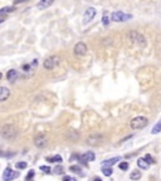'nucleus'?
Segmentation results:
<instances>
[{"mask_svg": "<svg viewBox=\"0 0 161 181\" xmlns=\"http://www.w3.org/2000/svg\"><path fill=\"white\" fill-rule=\"evenodd\" d=\"M121 160V157H112V158H108L106 160V161L102 162V167H111L113 166V165H116L117 162H119Z\"/></svg>", "mask_w": 161, "mask_h": 181, "instance_id": "f8f14e48", "label": "nucleus"}, {"mask_svg": "<svg viewBox=\"0 0 161 181\" xmlns=\"http://www.w3.org/2000/svg\"><path fill=\"white\" fill-rule=\"evenodd\" d=\"M10 97V90L7 87H0V102H4Z\"/></svg>", "mask_w": 161, "mask_h": 181, "instance_id": "9b49d317", "label": "nucleus"}, {"mask_svg": "<svg viewBox=\"0 0 161 181\" xmlns=\"http://www.w3.org/2000/svg\"><path fill=\"white\" fill-rule=\"evenodd\" d=\"M119 167H120V170H123V171H126V170L128 169V162H121V163L119 165Z\"/></svg>", "mask_w": 161, "mask_h": 181, "instance_id": "4be33fe9", "label": "nucleus"}, {"mask_svg": "<svg viewBox=\"0 0 161 181\" xmlns=\"http://www.w3.org/2000/svg\"><path fill=\"white\" fill-rule=\"evenodd\" d=\"M71 171H74V172H80L82 170H80V167L79 166H71Z\"/></svg>", "mask_w": 161, "mask_h": 181, "instance_id": "bb28decb", "label": "nucleus"}, {"mask_svg": "<svg viewBox=\"0 0 161 181\" xmlns=\"http://www.w3.org/2000/svg\"><path fill=\"white\" fill-rule=\"evenodd\" d=\"M59 64H61V58L57 57V55L48 57L47 59L44 61V68L45 69H54Z\"/></svg>", "mask_w": 161, "mask_h": 181, "instance_id": "39448f33", "label": "nucleus"}, {"mask_svg": "<svg viewBox=\"0 0 161 181\" xmlns=\"http://www.w3.org/2000/svg\"><path fill=\"white\" fill-rule=\"evenodd\" d=\"M132 15L131 14H126L123 12H113L111 14V20L112 22H117V23H121V22H127L128 19H131Z\"/></svg>", "mask_w": 161, "mask_h": 181, "instance_id": "20e7f679", "label": "nucleus"}, {"mask_svg": "<svg viewBox=\"0 0 161 181\" xmlns=\"http://www.w3.org/2000/svg\"><path fill=\"white\" fill-rule=\"evenodd\" d=\"M128 38H130V40L132 42V43H136L141 47L146 45V39H145V36L140 33H137L136 30H131L130 33H128Z\"/></svg>", "mask_w": 161, "mask_h": 181, "instance_id": "7ed1b4c3", "label": "nucleus"}, {"mask_svg": "<svg viewBox=\"0 0 161 181\" xmlns=\"http://www.w3.org/2000/svg\"><path fill=\"white\" fill-rule=\"evenodd\" d=\"M54 172H56L57 175H61V174H63V167H62V166H57V167L54 169Z\"/></svg>", "mask_w": 161, "mask_h": 181, "instance_id": "393cba45", "label": "nucleus"}, {"mask_svg": "<svg viewBox=\"0 0 161 181\" xmlns=\"http://www.w3.org/2000/svg\"><path fill=\"white\" fill-rule=\"evenodd\" d=\"M1 77H3V76H1V73H0V79H1Z\"/></svg>", "mask_w": 161, "mask_h": 181, "instance_id": "72a5a7b5", "label": "nucleus"}, {"mask_svg": "<svg viewBox=\"0 0 161 181\" xmlns=\"http://www.w3.org/2000/svg\"><path fill=\"white\" fill-rule=\"evenodd\" d=\"M137 166L140 167L141 170H146V169H149L150 163L146 161V160H145V157H141V158L137 160Z\"/></svg>", "mask_w": 161, "mask_h": 181, "instance_id": "2eb2a0df", "label": "nucleus"}, {"mask_svg": "<svg viewBox=\"0 0 161 181\" xmlns=\"http://www.w3.org/2000/svg\"><path fill=\"white\" fill-rule=\"evenodd\" d=\"M34 145L38 147V148H44L48 145V138L45 136H37L34 138Z\"/></svg>", "mask_w": 161, "mask_h": 181, "instance_id": "1a4fd4ad", "label": "nucleus"}, {"mask_svg": "<svg viewBox=\"0 0 161 181\" xmlns=\"http://www.w3.org/2000/svg\"><path fill=\"white\" fill-rule=\"evenodd\" d=\"M0 134H1V136L4 138H7V140H14V138L18 136V128L14 125L8 123V125H4L1 127Z\"/></svg>", "mask_w": 161, "mask_h": 181, "instance_id": "f257e3e1", "label": "nucleus"}, {"mask_svg": "<svg viewBox=\"0 0 161 181\" xmlns=\"http://www.w3.org/2000/svg\"><path fill=\"white\" fill-rule=\"evenodd\" d=\"M72 179L69 177V176H64V179H63V181H71Z\"/></svg>", "mask_w": 161, "mask_h": 181, "instance_id": "c756f323", "label": "nucleus"}, {"mask_svg": "<svg viewBox=\"0 0 161 181\" xmlns=\"http://www.w3.org/2000/svg\"><path fill=\"white\" fill-rule=\"evenodd\" d=\"M13 10V8H9V7H7V8H1L0 9V15H3V14H5V13H9V12H12Z\"/></svg>", "mask_w": 161, "mask_h": 181, "instance_id": "412c9836", "label": "nucleus"}, {"mask_svg": "<svg viewBox=\"0 0 161 181\" xmlns=\"http://www.w3.org/2000/svg\"><path fill=\"white\" fill-rule=\"evenodd\" d=\"M94 17H96V9L94 8H88L84 12V15H83V24H88L91 20H93Z\"/></svg>", "mask_w": 161, "mask_h": 181, "instance_id": "0eeeda50", "label": "nucleus"}, {"mask_svg": "<svg viewBox=\"0 0 161 181\" xmlns=\"http://www.w3.org/2000/svg\"><path fill=\"white\" fill-rule=\"evenodd\" d=\"M145 160H146L149 163H155V160L151 157V155H146V156H145Z\"/></svg>", "mask_w": 161, "mask_h": 181, "instance_id": "5701e85b", "label": "nucleus"}, {"mask_svg": "<svg viewBox=\"0 0 161 181\" xmlns=\"http://www.w3.org/2000/svg\"><path fill=\"white\" fill-rule=\"evenodd\" d=\"M47 160H48L49 162H62V156H61V155H56V156L48 157Z\"/></svg>", "mask_w": 161, "mask_h": 181, "instance_id": "6ab92c4d", "label": "nucleus"}, {"mask_svg": "<svg viewBox=\"0 0 161 181\" xmlns=\"http://www.w3.org/2000/svg\"><path fill=\"white\" fill-rule=\"evenodd\" d=\"M112 172H113L112 167H102V174H103L105 176H111Z\"/></svg>", "mask_w": 161, "mask_h": 181, "instance_id": "aec40b11", "label": "nucleus"}, {"mask_svg": "<svg viewBox=\"0 0 161 181\" xmlns=\"http://www.w3.org/2000/svg\"><path fill=\"white\" fill-rule=\"evenodd\" d=\"M31 177H34V171H30L28 175H26V180H30Z\"/></svg>", "mask_w": 161, "mask_h": 181, "instance_id": "c85d7f7f", "label": "nucleus"}, {"mask_svg": "<svg viewBox=\"0 0 161 181\" xmlns=\"http://www.w3.org/2000/svg\"><path fill=\"white\" fill-rule=\"evenodd\" d=\"M15 166H17V169H25L26 167V162H18Z\"/></svg>", "mask_w": 161, "mask_h": 181, "instance_id": "a878e982", "label": "nucleus"}, {"mask_svg": "<svg viewBox=\"0 0 161 181\" xmlns=\"http://www.w3.org/2000/svg\"><path fill=\"white\" fill-rule=\"evenodd\" d=\"M52 4H53V1H50V0H48V1H39L38 4H37V8L38 9H45L48 7H50Z\"/></svg>", "mask_w": 161, "mask_h": 181, "instance_id": "dca6fc26", "label": "nucleus"}, {"mask_svg": "<svg viewBox=\"0 0 161 181\" xmlns=\"http://www.w3.org/2000/svg\"><path fill=\"white\" fill-rule=\"evenodd\" d=\"M15 177H18V172L17 171H14V170H12L10 167L5 169V171L3 174V180L4 181H12Z\"/></svg>", "mask_w": 161, "mask_h": 181, "instance_id": "6e6552de", "label": "nucleus"}, {"mask_svg": "<svg viewBox=\"0 0 161 181\" xmlns=\"http://www.w3.org/2000/svg\"><path fill=\"white\" fill-rule=\"evenodd\" d=\"M4 20H5V18H3V17H1V18H0V24H1V23L4 22Z\"/></svg>", "mask_w": 161, "mask_h": 181, "instance_id": "7c9ffc66", "label": "nucleus"}, {"mask_svg": "<svg viewBox=\"0 0 161 181\" xmlns=\"http://www.w3.org/2000/svg\"><path fill=\"white\" fill-rule=\"evenodd\" d=\"M7 78L9 82H14L15 79L18 78V72L15 71V69H10V71L7 73Z\"/></svg>", "mask_w": 161, "mask_h": 181, "instance_id": "4468645a", "label": "nucleus"}, {"mask_svg": "<svg viewBox=\"0 0 161 181\" xmlns=\"http://www.w3.org/2000/svg\"><path fill=\"white\" fill-rule=\"evenodd\" d=\"M71 181H77V180H76V179H72V180H71Z\"/></svg>", "mask_w": 161, "mask_h": 181, "instance_id": "473e14b6", "label": "nucleus"}, {"mask_svg": "<svg viewBox=\"0 0 161 181\" xmlns=\"http://www.w3.org/2000/svg\"><path fill=\"white\" fill-rule=\"evenodd\" d=\"M102 140H103V137H102L101 135H91L88 137V143L92 146H98L100 143H102Z\"/></svg>", "mask_w": 161, "mask_h": 181, "instance_id": "9d476101", "label": "nucleus"}, {"mask_svg": "<svg viewBox=\"0 0 161 181\" xmlns=\"http://www.w3.org/2000/svg\"><path fill=\"white\" fill-rule=\"evenodd\" d=\"M159 132H161V121H159L157 123L152 127V130H151L152 135H156V134H159Z\"/></svg>", "mask_w": 161, "mask_h": 181, "instance_id": "f3484780", "label": "nucleus"}, {"mask_svg": "<svg viewBox=\"0 0 161 181\" xmlns=\"http://www.w3.org/2000/svg\"><path fill=\"white\" fill-rule=\"evenodd\" d=\"M73 53L76 57H83L87 53V45H86V43H83V42L77 43L73 48Z\"/></svg>", "mask_w": 161, "mask_h": 181, "instance_id": "423d86ee", "label": "nucleus"}, {"mask_svg": "<svg viewBox=\"0 0 161 181\" xmlns=\"http://www.w3.org/2000/svg\"><path fill=\"white\" fill-rule=\"evenodd\" d=\"M94 157H96V156H94V153H93L92 151H88V152L83 153V155L79 157V160H82L83 162H89V161H93Z\"/></svg>", "mask_w": 161, "mask_h": 181, "instance_id": "ddd939ff", "label": "nucleus"}, {"mask_svg": "<svg viewBox=\"0 0 161 181\" xmlns=\"http://www.w3.org/2000/svg\"><path fill=\"white\" fill-rule=\"evenodd\" d=\"M94 181H102L101 179H94Z\"/></svg>", "mask_w": 161, "mask_h": 181, "instance_id": "2f4dec72", "label": "nucleus"}, {"mask_svg": "<svg viewBox=\"0 0 161 181\" xmlns=\"http://www.w3.org/2000/svg\"><path fill=\"white\" fill-rule=\"evenodd\" d=\"M102 23H103L105 25H107L110 23V19H108V17H107V15H103V19H102Z\"/></svg>", "mask_w": 161, "mask_h": 181, "instance_id": "cd10ccee", "label": "nucleus"}, {"mask_svg": "<svg viewBox=\"0 0 161 181\" xmlns=\"http://www.w3.org/2000/svg\"><path fill=\"white\" fill-rule=\"evenodd\" d=\"M30 181H31V180H30Z\"/></svg>", "mask_w": 161, "mask_h": 181, "instance_id": "f704fd0d", "label": "nucleus"}, {"mask_svg": "<svg viewBox=\"0 0 161 181\" xmlns=\"http://www.w3.org/2000/svg\"><path fill=\"white\" fill-rule=\"evenodd\" d=\"M40 170H42V171H44L45 174H49L52 171L49 166H40Z\"/></svg>", "mask_w": 161, "mask_h": 181, "instance_id": "b1692460", "label": "nucleus"}, {"mask_svg": "<svg viewBox=\"0 0 161 181\" xmlns=\"http://www.w3.org/2000/svg\"><path fill=\"white\" fill-rule=\"evenodd\" d=\"M149 123V120L143 116H137L135 118H132L130 122V127L132 130H141L143 127H146Z\"/></svg>", "mask_w": 161, "mask_h": 181, "instance_id": "f03ea898", "label": "nucleus"}, {"mask_svg": "<svg viewBox=\"0 0 161 181\" xmlns=\"http://www.w3.org/2000/svg\"><path fill=\"white\" fill-rule=\"evenodd\" d=\"M130 179H131V180H140V179H141V172L137 171V170H135V171L131 172Z\"/></svg>", "mask_w": 161, "mask_h": 181, "instance_id": "a211bd4d", "label": "nucleus"}]
</instances>
